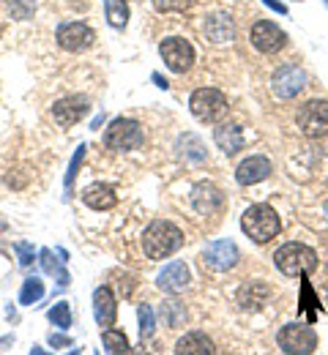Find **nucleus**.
Masks as SVG:
<instances>
[{
  "instance_id": "obj_32",
  "label": "nucleus",
  "mask_w": 328,
  "mask_h": 355,
  "mask_svg": "<svg viewBox=\"0 0 328 355\" xmlns=\"http://www.w3.org/2000/svg\"><path fill=\"white\" fill-rule=\"evenodd\" d=\"M14 252L19 254V266L22 268H28L31 263H33V254H36V252H33L31 243H14Z\"/></svg>"
},
{
  "instance_id": "obj_8",
  "label": "nucleus",
  "mask_w": 328,
  "mask_h": 355,
  "mask_svg": "<svg viewBox=\"0 0 328 355\" xmlns=\"http://www.w3.org/2000/svg\"><path fill=\"white\" fill-rule=\"evenodd\" d=\"M159 55H162L164 66H167L173 74H187L189 69L194 66V46L189 44L187 39H181V36L164 39V42L159 44Z\"/></svg>"
},
{
  "instance_id": "obj_25",
  "label": "nucleus",
  "mask_w": 328,
  "mask_h": 355,
  "mask_svg": "<svg viewBox=\"0 0 328 355\" xmlns=\"http://www.w3.org/2000/svg\"><path fill=\"white\" fill-rule=\"evenodd\" d=\"M101 345H104L107 353H129V350H132L126 334L118 331V328H104V334H101Z\"/></svg>"
},
{
  "instance_id": "obj_15",
  "label": "nucleus",
  "mask_w": 328,
  "mask_h": 355,
  "mask_svg": "<svg viewBox=\"0 0 328 355\" xmlns=\"http://www.w3.org/2000/svg\"><path fill=\"white\" fill-rule=\"evenodd\" d=\"M238 246H235L233 241H214V243H208L205 246V252H202V263L205 268H211V270H230V268L238 266Z\"/></svg>"
},
{
  "instance_id": "obj_20",
  "label": "nucleus",
  "mask_w": 328,
  "mask_h": 355,
  "mask_svg": "<svg viewBox=\"0 0 328 355\" xmlns=\"http://www.w3.org/2000/svg\"><path fill=\"white\" fill-rule=\"evenodd\" d=\"M83 202H85L91 211H110V208L118 205V194H115V189L107 186V183H94V186H88V189L83 191Z\"/></svg>"
},
{
  "instance_id": "obj_33",
  "label": "nucleus",
  "mask_w": 328,
  "mask_h": 355,
  "mask_svg": "<svg viewBox=\"0 0 328 355\" xmlns=\"http://www.w3.org/2000/svg\"><path fill=\"white\" fill-rule=\"evenodd\" d=\"M49 345H52V347H69L71 339L63 336V334H55V331H52V334H49Z\"/></svg>"
},
{
  "instance_id": "obj_19",
  "label": "nucleus",
  "mask_w": 328,
  "mask_h": 355,
  "mask_svg": "<svg viewBox=\"0 0 328 355\" xmlns=\"http://www.w3.org/2000/svg\"><path fill=\"white\" fill-rule=\"evenodd\" d=\"M214 142L219 145L222 153L235 156L238 150H243L246 137H243V129H241V126H235V123H222V126L214 129Z\"/></svg>"
},
{
  "instance_id": "obj_18",
  "label": "nucleus",
  "mask_w": 328,
  "mask_h": 355,
  "mask_svg": "<svg viewBox=\"0 0 328 355\" xmlns=\"http://www.w3.org/2000/svg\"><path fill=\"white\" fill-rule=\"evenodd\" d=\"M94 317H96V325H101V328L115 325L118 301H115V293L110 287H96L94 290Z\"/></svg>"
},
{
  "instance_id": "obj_37",
  "label": "nucleus",
  "mask_w": 328,
  "mask_h": 355,
  "mask_svg": "<svg viewBox=\"0 0 328 355\" xmlns=\"http://www.w3.org/2000/svg\"><path fill=\"white\" fill-rule=\"evenodd\" d=\"M326 6H328V0H326Z\"/></svg>"
},
{
  "instance_id": "obj_29",
  "label": "nucleus",
  "mask_w": 328,
  "mask_h": 355,
  "mask_svg": "<svg viewBox=\"0 0 328 355\" xmlns=\"http://www.w3.org/2000/svg\"><path fill=\"white\" fill-rule=\"evenodd\" d=\"M162 317H164V322L170 328H178L187 320V309L178 301H167V304H162Z\"/></svg>"
},
{
  "instance_id": "obj_26",
  "label": "nucleus",
  "mask_w": 328,
  "mask_h": 355,
  "mask_svg": "<svg viewBox=\"0 0 328 355\" xmlns=\"http://www.w3.org/2000/svg\"><path fill=\"white\" fill-rule=\"evenodd\" d=\"M39 263H42L44 273H49V276H55V273H58L60 287H69V273L60 268V263H55V254H52L49 249H42V252H39Z\"/></svg>"
},
{
  "instance_id": "obj_14",
  "label": "nucleus",
  "mask_w": 328,
  "mask_h": 355,
  "mask_svg": "<svg viewBox=\"0 0 328 355\" xmlns=\"http://www.w3.org/2000/svg\"><path fill=\"white\" fill-rule=\"evenodd\" d=\"M202 33L211 44L216 46H225V44H233L235 39V22L233 17L227 11H211L202 22Z\"/></svg>"
},
{
  "instance_id": "obj_34",
  "label": "nucleus",
  "mask_w": 328,
  "mask_h": 355,
  "mask_svg": "<svg viewBox=\"0 0 328 355\" xmlns=\"http://www.w3.org/2000/svg\"><path fill=\"white\" fill-rule=\"evenodd\" d=\"M263 3H266L268 8H274L277 14H287V6H284V3H279V0H263Z\"/></svg>"
},
{
  "instance_id": "obj_23",
  "label": "nucleus",
  "mask_w": 328,
  "mask_h": 355,
  "mask_svg": "<svg viewBox=\"0 0 328 355\" xmlns=\"http://www.w3.org/2000/svg\"><path fill=\"white\" fill-rule=\"evenodd\" d=\"M104 17L115 31L129 25V3L126 0H104Z\"/></svg>"
},
{
  "instance_id": "obj_2",
  "label": "nucleus",
  "mask_w": 328,
  "mask_h": 355,
  "mask_svg": "<svg viewBox=\"0 0 328 355\" xmlns=\"http://www.w3.org/2000/svg\"><path fill=\"white\" fill-rule=\"evenodd\" d=\"M241 230L246 232V238H252L254 243H268L282 232L279 214L271 205H252L243 211L241 216Z\"/></svg>"
},
{
  "instance_id": "obj_11",
  "label": "nucleus",
  "mask_w": 328,
  "mask_h": 355,
  "mask_svg": "<svg viewBox=\"0 0 328 355\" xmlns=\"http://www.w3.org/2000/svg\"><path fill=\"white\" fill-rule=\"evenodd\" d=\"M191 208L200 214V216H216L225 205V194L216 183L211 180H200L194 189H191Z\"/></svg>"
},
{
  "instance_id": "obj_10",
  "label": "nucleus",
  "mask_w": 328,
  "mask_h": 355,
  "mask_svg": "<svg viewBox=\"0 0 328 355\" xmlns=\"http://www.w3.org/2000/svg\"><path fill=\"white\" fill-rule=\"evenodd\" d=\"M307 88V71L295 63H284L274 71V80H271V90L274 96L279 98H293L298 96L301 90Z\"/></svg>"
},
{
  "instance_id": "obj_4",
  "label": "nucleus",
  "mask_w": 328,
  "mask_h": 355,
  "mask_svg": "<svg viewBox=\"0 0 328 355\" xmlns=\"http://www.w3.org/2000/svg\"><path fill=\"white\" fill-rule=\"evenodd\" d=\"M189 110L200 123H216L227 115V98L216 88H200L191 93Z\"/></svg>"
},
{
  "instance_id": "obj_17",
  "label": "nucleus",
  "mask_w": 328,
  "mask_h": 355,
  "mask_svg": "<svg viewBox=\"0 0 328 355\" xmlns=\"http://www.w3.org/2000/svg\"><path fill=\"white\" fill-rule=\"evenodd\" d=\"M271 173H274L271 159H266V156H249V159H243V162L238 164L235 180H238L241 186H254V183H263Z\"/></svg>"
},
{
  "instance_id": "obj_22",
  "label": "nucleus",
  "mask_w": 328,
  "mask_h": 355,
  "mask_svg": "<svg viewBox=\"0 0 328 355\" xmlns=\"http://www.w3.org/2000/svg\"><path fill=\"white\" fill-rule=\"evenodd\" d=\"M175 353L178 355H211V353H216V347H214V342H211L205 334L191 331V334L178 339Z\"/></svg>"
},
{
  "instance_id": "obj_35",
  "label": "nucleus",
  "mask_w": 328,
  "mask_h": 355,
  "mask_svg": "<svg viewBox=\"0 0 328 355\" xmlns=\"http://www.w3.org/2000/svg\"><path fill=\"white\" fill-rule=\"evenodd\" d=\"M153 83H156V85H159V88H170V85H167V80H162V77H159V74H153Z\"/></svg>"
},
{
  "instance_id": "obj_27",
  "label": "nucleus",
  "mask_w": 328,
  "mask_h": 355,
  "mask_svg": "<svg viewBox=\"0 0 328 355\" xmlns=\"http://www.w3.org/2000/svg\"><path fill=\"white\" fill-rule=\"evenodd\" d=\"M49 322L55 325V328H60V331H69L71 328V306L66 304V301H58L52 309H49Z\"/></svg>"
},
{
  "instance_id": "obj_12",
  "label": "nucleus",
  "mask_w": 328,
  "mask_h": 355,
  "mask_svg": "<svg viewBox=\"0 0 328 355\" xmlns=\"http://www.w3.org/2000/svg\"><path fill=\"white\" fill-rule=\"evenodd\" d=\"M94 28L85 22H63L58 28V46L66 52H85L88 46H94Z\"/></svg>"
},
{
  "instance_id": "obj_7",
  "label": "nucleus",
  "mask_w": 328,
  "mask_h": 355,
  "mask_svg": "<svg viewBox=\"0 0 328 355\" xmlns=\"http://www.w3.org/2000/svg\"><path fill=\"white\" fill-rule=\"evenodd\" d=\"M295 123H298L301 134L309 137V139L328 137V98H312V101H307L298 110Z\"/></svg>"
},
{
  "instance_id": "obj_24",
  "label": "nucleus",
  "mask_w": 328,
  "mask_h": 355,
  "mask_svg": "<svg viewBox=\"0 0 328 355\" xmlns=\"http://www.w3.org/2000/svg\"><path fill=\"white\" fill-rule=\"evenodd\" d=\"M42 298H44V282L36 279V276L25 279V282H22V290H19V304H22V306H33V304H39Z\"/></svg>"
},
{
  "instance_id": "obj_1",
  "label": "nucleus",
  "mask_w": 328,
  "mask_h": 355,
  "mask_svg": "<svg viewBox=\"0 0 328 355\" xmlns=\"http://www.w3.org/2000/svg\"><path fill=\"white\" fill-rule=\"evenodd\" d=\"M184 246V232L167 219H156L142 232V252L148 260H164L173 257Z\"/></svg>"
},
{
  "instance_id": "obj_3",
  "label": "nucleus",
  "mask_w": 328,
  "mask_h": 355,
  "mask_svg": "<svg viewBox=\"0 0 328 355\" xmlns=\"http://www.w3.org/2000/svg\"><path fill=\"white\" fill-rule=\"evenodd\" d=\"M274 263L284 276H309L318 270V252L304 243H284L277 249Z\"/></svg>"
},
{
  "instance_id": "obj_31",
  "label": "nucleus",
  "mask_w": 328,
  "mask_h": 355,
  "mask_svg": "<svg viewBox=\"0 0 328 355\" xmlns=\"http://www.w3.org/2000/svg\"><path fill=\"white\" fill-rule=\"evenodd\" d=\"M156 11H187L194 6V0H153Z\"/></svg>"
},
{
  "instance_id": "obj_9",
  "label": "nucleus",
  "mask_w": 328,
  "mask_h": 355,
  "mask_svg": "<svg viewBox=\"0 0 328 355\" xmlns=\"http://www.w3.org/2000/svg\"><path fill=\"white\" fill-rule=\"evenodd\" d=\"M249 42H252V46L257 52H263V55H277V52H282L287 46V33L282 31L279 25H274L268 19H260V22L252 25Z\"/></svg>"
},
{
  "instance_id": "obj_5",
  "label": "nucleus",
  "mask_w": 328,
  "mask_h": 355,
  "mask_svg": "<svg viewBox=\"0 0 328 355\" xmlns=\"http://www.w3.org/2000/svg\"><path fill=\"white\" fill-rule=\"evenodd\" d=\"M277 345L282 353L287 355H309L318 350V334L304 322H290V325L279 328Z\"/></svg>"
},
{
  "instance_id": "obj_28",
  "label": "nucleus",
  "mask_w": 328,
  "mask_h": 355,
  "mask_svg": "<svg viewBox=\"0 0 328 355\" xmlns=\"http://www.w3.org/2000/svg\"><path fill=\"white\" fill-rule=\"evenodd\" d=\"M137 320H140V339H150L153 334H156V317H153V309L148 306V304H140V309H137Z\"/></svg>"
},
{
  "instance_id": "obj_6",
  "label": "nucleus",
  "mask_w": 328,
  "mask_h": 355,
  "mask_svg": "<svg viewBox=\"0 0 328 355\" xmlns=\"http://www.w3.org/2000/svg\"><path fill=\"white\" fill-rule=\"evenodd\" d=\"M104 145L115 153H126V150H137L142 145V126L132 118H115L107 129H104Z\"/></svg>"
},
{
  "instance_id": "obj_30",
  "label": "nucleus",
  "mask_w": 328,
  "mask_h": 355,
  "mask_svg": "<svg viewBox=\"0 0 328 355\" xmlns=\"http://www.w3.org/2000/svg\"><path fill=\"white\" fill-rule=\"evenodd\" d=\"M85 145H80L77 148V153H74V159H71V164H69V173H66V191H71V183H74V175H77V170H80V164H83V159H85Z\"/></svg>"
},
{
  "instance_id": "obj_21",
  "label": "nucleus",
  "mask_w": 328,
  "mask_h": 355,
  "mask_svg": "<svg viewBox=\"0 0 328 355\" xmlns=\"http://www.w3.org/2000/svg\"><path fill=\"white\" fill-rule=\"evenodd\" d=\"M268 298H271V287L266 282H246L238 290V304L243 309H260Z\"/></svg>"
},
{
  "instance_id": "obj_36",
  "label": "nucleus",
  "mask_w": 328,
  "mask_h": 355,
  "mask_svg": "<svg viewBox=\"0 0 328 355\" xmlns=\"http://www.w3.org/2000/svg\"><path fill=\"white\" fill-rule=\"evenodd\" d=\"M326 216H328V205H326Z\"/></svg>"
},
{
  "instance_id": "obj_13",
  "label": "nucleus",
  "mask_w": 328,
  "mask_h": 355,
  "mask_svg": "<svg viewBox=\"0 0 328 355\" xmlns=\"http://www.w3.org/2000/svg\"><path fill=\"white\" fill-rule=\"evenodd\" d=\"M88 112H91V104H88L85 96H66V98L55 101V107H52V118H55V123L63 126V129L77 126Z\"/></svg>"
},
{
  "instance_id": "obj_16",
  "label": "nucleus",
  "mask_w": 328,
  "mask_h": 355,
  "mask_svg": "<svg viewBox=\"0 0 328 355\" xmlns=\"http://www.w3.org/2000/svg\"><path fill=\"white\" fill-rule=\"evenodd\" d=\"M189 282H191V273H189L187 263H181V260L167 263L156 276V287L164 290L167 295H181L189 287Z\"/></svg>"
}]
</instances>
